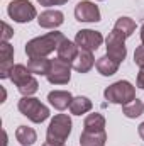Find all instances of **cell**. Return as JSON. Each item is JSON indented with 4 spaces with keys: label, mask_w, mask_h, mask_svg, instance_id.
<instances>
[{
    "label": "cell",
    "mask_w": 144,
    "mask_h": 146,
    "mask_svg": "<svg viewBox=\"0 0 144 146\" xmlns=\"http://www.w3.org/2000/svg\"><path fill=\"white\" fill-rule=\"evenodd\" d=\"M83 131H105V117L102 114H88L83 122Z\"/></svg>",
    "instance_id": "cell-17"
},
{
    "label": "cell",
    "mask_w": 144,
    "mask_h": 146,
    "mask_svg": "<svg viewBox=\"0 0 144 146\" xmlns=\"http://www.w3.org/2000/svg\"><path fill=\"white\" fill-rule=\"evenodd\" d=\"M48 100H49V104H51L54 109L65 110L66 107L71 106L73 97H71V94L66 92V90H54V92H49Z\"/></svg>",
    "instance_id": "cell-12"
},
{
    "label": "cell",
    "mask_w": 144,
    "mask_h": 146,
    "mask_svg": "<svg viewBox=\"0 0 144 146\" xmlns=\"http://www.w3.org/2000/svg\"><path fill=\"white\" fill-rule=\"evenodd\" d=\"M104 97L112 104H129L136 100V88L127 80H119L104 90Z\"/></svg>",
    "instance_id": "cell-3"
},
{
    "label": "cell",
    "mask_w": 144,
    "mask_h": 146,
    "mask_svg": "<svg viewBox=\"0 0 144 146\" xmlns=\"http://www.w3.org/2000/svg\"><path fill=\"white\" fill-rule=\"evenodd\" d=\"M48 82L53 85H65L70 82L71 78V63L61 60V58H54L51 60V66L49 72L46 75Z\"/></svg>",
    "instance_id": "cell-5"
},
{
    "label": "cell",
    "mask_w": 144,
    "mask_h": 146,
    "mask_svg": "<svg viewBox=\"0 0 144 146\" xmlns=\"http://www.w3.org/2000/svg\"><path fill=\"white\" fill-rule=\"evenodd\" d=\"M107 54L115 60L117 63H122L127 56V48H126V37L120 36L117 31L112 29V33L107 37Z\"/></svg>",
    "instance_id": "cell-7"
},
{
    "label": "cell",
    "mask_w": 144,
    "mask_h": 146,
    "mask_svg": "<svg viewBox=\"0 0 144 146\" xmlns=\"http://www.w3.org/2000/svg\"><path fill=\"white\" fill-rule=\"evenodd\" d=\"M58 58H61V60H65V61H68V63H71L76 60V56H78V46H76V42H71L70 39H63L61 42H59V46H58Z\"/></svg>",
    "instance_id": "cell-13"
},
{
    "label": "cell",
    "mask_w": 144,
    "mask_h": 146,
    "mask_svg": "<svg viewBox=\"0 0 144 146\" xmlns=\"http://www.w3.org/2000/svg\"><path fill=\"white\" fill-rule=\"evenodd\" d=\"M19 88V92L24 95V97H31L32 94H36L37 88H39V83H37V80L32 76L31 80H27L24 85H20V87H17Z\"/></svg>",
    "instance_id": "cell-24"
},
{
    "label": "cell",
    "mask_w": 144,
    "mask_h": 146,
    "mask_svg": "<svg viewBox=\"0 0 144 146\" xmlns=\"http://www.w3.org/2000/svg\"><path fill=\"white\" fill-rule=\"evenodd\" d=\"M71 133V119L66 114H56L53 121L49 122L48 133H46V141L54 143V145H65Z\"/></svg>",
    "instance_id": "cell-2"
},
{
    "label": "cell",
    "mask_w": 144,
    "mask_h": 146,
    "mask_svg": "<svg viewBox=\"0 0 144 146\" xmlns=\"http://www.w3.org/2000/svg\"><path fill=\"white\" fill-rule=\"evenodd\" d=\"M32 78V75L29 72V68L27 66H24V65H15L14 68H12V72H10V80L17 85V87H20V85H24L27 80H31Z\"/></svg>",
    "instance_id": "cell-21"
},
{
    "label": "cell",
    "mask_w": 144,
    "mask_h": 146,
    "mask_svg": "<svg viewBox=\"0 0 144 146\" xmlns=\"http://www.w3.org/2000/svg\"><path fill=\"white\" fill-rule=\"evenodd\" d=\"M19 110L36 124L44 122L49 117V109L39 99H34V97H22L19 100Z\"/></svg>",
    "instance_id": "cell-4"
},
{
    "label": "cell",
    "mask_w": 144,
    "mask_h": 146,
    "mask_svg": "<svg viewBox=\"0 0 144 146\" xmlns=\"http://www.w3.org/2000/svg\"><path fill=\"white\" fill-rule=\"evenodd\" d=\"M92 100L87 99V97H75L71 100V106H70V110L75 115H81V114H87L88 110H92Z\"/></svg>",
    "instance_id": "cell-22"
},
{
    "label": "cell",
    "mask_w": 144,
    "mask_h": 146,
    "mask_svg": "<svg viewBox=\"0 0 144 146\" xmlns=\"http://www.w3.org/2000/svg\"><path fill=\"white\" fill-rule=\"evenodd\" d=\"M137 131H139V136L143 138V141H144V122L139 124V129H137Z\"/></svg>",
    "instance_id": "cell-29"
},
{
    "label": "cell",
    "mask_w": 144,
    "mask_h": 146,
    "mask_svg": "<svg viewBox=\"0 0 144 146\" xmlns=\"http://www.w3.org/2000/svg\"><path fill=\"white\" fill-rule=\"evenodd\" d=\"M107 143L105 131H83L80 136L81 146H104Z\"/></svg>",
    "instance_id": "cell-14"
},
{
    "label": "cell",
    "mask_w": 144,
    "mask_h": 146,
    "mask_svg": "<svg viewBox=\"0 0 144 146\" xmlns=\"http://www.w3.org/2000/svg\"><path fill=\"white\" fill-rule=\"evenodd\" d=\"M119 65H120V63H117V61L112 60L108 54H105V56L98 58V61H97V70H98L100 75H104V76H112L114 73H117Z\"/></svg>",
    "instance_id": "cell-16"
},
{
    "label": "cell",
    "mask_w": 144,
    "mask_h": 146,
    "mask_svg": "<svg viewBox=\"0 0 144 146\" xmlns=\"http://www.w3.org/2000/svg\"><path fill=\"white\" fill-rule=\"evenodd\" d=\"M95 65V60H93V54H92V51H87V49H80V53H78V56H76V60L73 61V68L76 70V72L80 73H87L92 70V66Z\"/></svg>",
    "instance_id": "cell-15"
},
{
    "label": "cell",
    "mask_w": 144,
    "mask_h": 146,
    "mask_svg": "<svg viewBox=\"0 0 144 146\" xmlns=\"http://www.w3.org/2000/svg\"><path fill=\"white\" fill-rule=\"evenodd\" d=\"M15 138H17V141H19L22 146H31V145H34V143H36L37 134H36V131H34L32 127L19 126V127H17V131H15Z\"/></svg>",
    "instance_id": "cell-19"
},
{
    "label": "cell",
    "mask_w": 144,
    "mask_h": 146,
    "mask_svg": "<svg viewBox=\"0 0 144 146\" xmlns=\"http://www.w3.org/2000/svg\"><path fill=\"white\" fill-rule=\"evenodd\" d=\"M42 146H65V145H54V143H48V141H46Z\"/></svg>",
    "instance_id": "cell-30"
},
{
    "label": "cell",
    "mask_w": 144,
    "mask_h": 146,
    "mask_svg": "<svg viewBox=\"0 0 144 146\" xmlns=\"http://www.w3.org/2000/svg\"><path fill=\"white\" fill-rule=\"evenodd\" d=\"M65 39V36L58 31L54 33H48L41 37H34L26 44V53L29 58H42L48 56L49 53H53L54 49H58L59 42Z\"/></svg>",
    "instance_id": "cell-1"
},
{
    "label": "cell",
    "mask_w": 144,
    "mask_h": 146,
    "mask_svg": "<svg viewBox=\"0 0 144 146\" xmlns=\"http://www.w3.org/2000/svg\"><path fill=\"white\" fill-rule=\"evenodd\" d=\"M41 5H44V7H51V5H63V3H66L68 0H37Z\"/></svg>",
    "instance_id": "cell-27"
},
{
    "label": "cell",
    "mask_w": 144,
    "mask_h": 146,
    "mask_svg": "<svg viewBox=\"0 0 144 146\" xmlns=\"http://www.w3.org/2000/svg\"><path fill=\"white\" fill-rule=\"evenodd\" d=\"M141 41H143V44H144V24H143V27H141Z\"/></svg>",
    "instance_id": "cell-31"
},
{
    "label": "cell",
    "mask_w": 144,
    "mask_h": 146,
    "mask_svg": "<svg viewBox=\"0 0 144 146\" xmlns=\"http://www.w3.org/2000/svg\"><path fill=\"white\" fill-rule=\"evenodd\" d=\"M14 48L2 41L0 44V78H10V72L14 68Z\"/></svg>",
    "instance_id": "cell-10"
},
{
    "label": "cell",
    "mask_w": 144,
    "mask_h": 146,
    "mask_svg": "<svg viewBox=\"0 0 144 146\" xmlns=\"http://www.w3.org/2000/svg\"><path fill=\"white\" fill-rule=\"evenodd\" d=\"M49 66H51V60H48L46 56H42V58H29V61H27L29 72L36 73V75H48Z\"/></svg>",
    "instance_id": "cell-18"
},
{
    "label": "cell",
    "mask_w": 144,
    "mask_h": 146,
    "mask_svg": "<svg viewBox=\"0 0 144 146\" xmlns=\"http://www.w3.org/2000/svg\"><path fill=\"white\" fill-rule=\"evenodd\" d=\"M63 21H65V15H63V12H59V10H44V12L37 17L39 27H44V29H54V27L61 26Z\"/></svg>",
    "instance_id": "cell-11"
},
{
    "label": "cell",
    "mask_w": 144,
    "mask_h": 146,
    "mask_svg": "<svg viewBox=\"0 0 144 146\" xmlns=\"http://www.w3.org/2000/svg\"><path fill=\"white\" fill-rule=\"evenodd\" d=\"M75 17L80 22H98L100 21V10L95 3L81 0L75 7Z\"/></svg>",
    "instance_id": "cell-9"
},
{
    "label": "cell",
    "mask_w": 144,
    "mask_h": 146,
    "mask_svg": "<svg viewBox=\"0 0 144 146\" xmlns=\"http://www.w3.org/2000/svg\"><path fill=\"white\" fill-rule=\"evenodd\" d=\"M134 61H136L137 66H141V68L144 66V44L136 48V51H134Z\"/></svg>",
    "instance_id": "cell-25"
},
{
    "label": "cell",
    "mask_w": 144,
    "mask_h": 146,
    "mask_svg": "<svg viewBox=\"0 0 144 146\" xmlns=\"http://www.w3.org/2000/svg\"><path fill=\"white\" fill-rule=\"evenodd\" d=\"M7 12H9L10 19H14L15 22H20V24L32 21L37 15L36 7L29 0H14V2H10L9 7H7Z\"/></svg>",
    "instance_id": "cell-6"
},
{
    "label": "cell",
    "mask_w": 144,
    "mask_h": 146,
    "mask_svg": "<svg viewBox=\"0 0 144 146\" xmlns=\"http://www.w3.org/2000/svg\"><path fill=\"white\" fill-rule=\"evenodd\" d=\"M137 87L144 90V66L141 68V72H139V75H137Z\"/></svg>",
    "instance_id": "cell-28"
},
{
    "label": "cell",
    "mask_w": 144,
    "mask_h": 146,
    "mask_svg": "<svg viewBox=\"0 0 144 146\" xmlns=\"http://www.w3.org/2000/svg\"><path fill=\"white\" fill-rule=\"evenodd\" d=\"M144 110V106L141 100H132V102H129V104H126L124 106V109H122V112H124V115L126 117H129V119H136V117H139L141 114H143Z\"/></svg>",
    "instance_id": "cell-23"
},
{
    "label": "cell",
    "mask_w": 144,
    "mask_h": 146,
    "mask_svg": "<svg viewBox=\"0 0 144 146\" xmlns=\"http://www.w3.org/2000/svg\"><path fill=\"white\" fill-rule=\"evenodd\" d=\"M114 31H117L120 36L129 37L132 36L134 31H136V22L131 17H120V19H117V22L114 26Z\"/></svg>",
    "instance_id": "cell-20"
},
{
    "label": "cell",
    "mask_w": 144,
    "mask_h": 146,
    "mask_svg": "<svg viewBox=\"0 0 144 146\" xmlns=\"http://www.w3.org/2000/svg\"><path fill=\"white\" fill-rule=\"evenodd\" d=\"M2 27H3V33H2V41H9L10 37L14 36V31L10 29V26L7 22H2Z\"/></svg>",
    "instance_id": "cell-26"
},
{
    "label": "cell",
    "mask_w": 144,
    "mask_h": 146,
    "mask_svg": "<svg viewBox=\"0 0 144 146\" xmlns=\"http://www.w3.org/2000/svg\"><path fill=\"white\" fill-rule=\"evenodd\" d=\"M75 42L80 49H87V51H95L98 49V46L104 42V36L98 31H92V29H83L80 33H76Z\"/></svg>",
    "instance_id": "cell-8"
}]
</instances>
